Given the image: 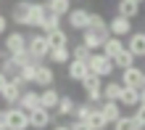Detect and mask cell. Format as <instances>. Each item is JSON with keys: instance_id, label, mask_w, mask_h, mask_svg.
<instances>
[{"instance_id": "7bdbcfd3", "label": "cell", "mask_w": 145, "mask_h": 130, "mask_svg": "<svg viewBox=\"0 0 145 130\" xmlns=\"http://www.w3.org/2000/svg\"><path fill=\"white\" fill-rule=\"evenodd\" d=\"M140 106H145V88H140Z\"/></svg>"}, {"instance_id": "ac0fdd59", "label": "cell", "mask_w": 145, "mask_h": 130, "mask_svg": "<svg viewBox=\"0 0 145 130\" xmlns=\"http://www.w3.org/2000/svg\"><path fill=\"white\" fill-rule=\"evenodd\" d=\"M127 48V42L121 37H114V34H108V40L103 42V48H100V53H106L108 58H114L116 53H121V50Z\"/></svg>"}, {"instance_id": "5b68a950", "label": "cell", "mask_w": 145, "mask_h": 130, "mask_svg": "<svg viewBox=\"0 0 145 130\" xmlns=\"http://www.w3.org/2000/svg\"><path fill=\"white\" fill-rule=\"evenodd\" d=\"M124 85V88H145V72L140 66H129V69H121V80H119Z\"/></svg>"}, {"instance_id": "7dc6e473", "label": "cell", "mask_w": 145, "mask_h": 130, "mask_svg": "<svg viewBox=\"0 0 145 130\" xmlns=\"http://www.w3.org/2000/svg\"><path fill=\"white\" fill-rule=\"evenodd\" d=\"M0 130H5V127H0Z\"/></svg>"}, {"instance_id": "5bb4252c", "label": "cell", "mask_w": 145, "mask_h": 130, "mask_svg": "<svg viewBox=\"0 0 145 130\" xmlns=\"http://www.w3.org/2000/svg\"><path fill=\"white\" fill-rule=\"evenodd\" d=\"M29 5L32 0H16L13 8H11V21L19 24V27H24V21H27V13H29Z\"/></svg>"}, {"instance_id": "ffe728a7", "label": "cell", "mask_w": 145, "mask_h": 130, "mask_svg": "<svg viewBox=\"0 0 145 130\" xmlns=\"http://www.w3.org/2000/svg\"><path fill=\"white\" fill-rule=\"evenodd\" d=\"M45 40H48L50 50H53V48H69V45H71V42H69V34H66L63 29H53V32H48V34H45Z\"/></svg>"}, {"instance_id": "8fae6325", "label": "cell", "mask_w": 145, "mask_h": 130, "mask_svg": "<svg viewBox=\"0 0 145 130\" xmlns=\"http://www.w3.org/2000/svg\"><path fill=\"white\" fill-rule=\"evenodd\" d=\"M53 82H56L53 66H48L45 61H42L37 66V72H35V82H32V85H37V88H53Z\"/></svg>"}, {"instance_id": "ee69618b", "label": "cell", "mask_w": 145, "mask_h": 130, "mask_svg": "<svg viewBox=\"0 0 145 130\" xmlns=\"http://www.w3.org/2000/svg\"><path fill=\"white\" fill-rule=\"evenodd\" d=\"M50 130H69V125H53Z\"/></svg>"}, {"instance_id": "484cf974", "label": "cell", "mask_w": 145, "mask_h": 130, "mask_svg": "<svg viewBox=\"0 0 145 130\" xmlns=\"http://www.w3.org/2000/svg\"><path fill=\"white\" fill-rule=\"evenodd\" d=\"M0 72H3V74L8 77V80H13V77H19V72H21V66L16 64V61H13L11 56H5L3 61H0Z\"/></svg>"}, {"instance_id": "277c9868", "label": "cell", "mask_w": 145, "mask_h": 130, "mask_svg": "<svg viewBox=\"0 0 145 130\" xmlns=\"http://www.w3.org/2000/svg\"><path fill=\"white\" fill-rule=\"evenodd\" d=\"M45 13H48V5H45V3H37V0H32L24 27H29V29H40V27H42V21H45Z\"/></svg>"}, {"instance_id": "7c38bea8", "label": "cell", "mask_w": 145, "mask_h": 130, "mask_svg": "<svg viewBox=\"0 0 145 130\" xmlns=\"http://www.w3.org/2000/svg\"><path fill=\"white\" fill-rule=\"evenodd\" d=\"M87 74H90L87 61H76V58H71V61L66 64V77H69V80H74V82H82Z\"/></svg>"}, {"instance_id": "6da1fadb", "label": "cell", "mask_w": 145, "mask_h": 130, "mask_svg": "<svg viewBox=\"0 0 145 130\" xmlns=\"http://www.w3.org/2000/svg\"><path fill=\"white\" fill-rule=\"evenodd\" d=\"M87 66H90V72L92 74H98L100 80H111V74H114V61L106 56V53H100V50H95V53L90 56V61H87Z\"/></svg>"}, {"instance_id": "f1b7e54d", "label": "cell", "mask_w": 145, "mask_h": 130, "mask_svg": "<svg viewBox=\"0 0 145 130\" xmlns=\"http://www.w3.org/2000/svg\"><path fill=\"white\" fill-rule=\"evenodd\" d=\"M74 106H76V101L71 98V96H61V101H58V106H56V111L61 117H71L74 114Z\"/></svg>"}, {"instance_id": "7402d4cb", "label": "cell", "mask_w": 145, "mask_h": 130, "mask_svg": "<svg viewBox=\"0 0 145 130\" xmlns=\"http://www.w3.org/2000/svg\"><path fill=\"white\" fill-rule=\"evenodd\" d=\"M58 101H61V93H58L56 88H42V90H40V103H42L45 109H56Z\"/></svg>"}, {"instance_id": "83f0119b", "label": "cell", "mask_w": 145, "mask_h": 130, "mask_svg": "<svg viewBox=\"0 0 145 130\" xmlns=\"http://www.w3.org/2000/svg\"><path fill=\"white\" fill-rule=\"evenodd\" d=\"M114 130H142V125L135 119V114H132V117H124V114H121V117L114 122Z\"/></svg>"}, {"instance_id": "30bf717a", "label": "cell", "mask_w": 145, "mask_h": 130, "mask_svg": "<svg viewBox=\"0 0 145 130\" xmlns=\"http://www.w3.org/2000/svg\"><path fill=\"white\" fill-rule=\"evenodd\" d=\"M108 40V32H95V29H82V42L87 45L92 53L103 48V42Z\"/></svg>"}, {"instance_id": "ab89813d", "label": "cell", "mask_w": 145, "mask_h": 130, "mask_svg": "<svg viewBox=\"0 0 145 130\" xmlns=\"http://www.w3.org/2000/svg\"><path fill=\"white\" fill-rule=\"evenodd\" d=\"M5 32H8V19L0 13V34H5Z\"/></svg>"}, {"instance_id": "e575fe53", "label": "cell", "mask_w": 145, "mask_h": 130, "mask_svg": "<svg viewBox=\"0 0 145 130\" xmlns=\"http://www.w3.org/2000/svg\"><path fill=\"white\" fill-rule=\"evenodd\" d=\"M87 125H90L92 130H106V127H108V122H106V117L100 114V109H95V111H92V114L87 117Z\"/></svg>"}, {"instance_id": "60d3db41", "label": "cell", "mask_w": 145, "mask_h": 130, "mask_svg": "<svg viewBox=\"0 0 145 130\" xmlns=\"http://www.w3.org/2000/svg\"><path fill=\"white\" fill-rule=\"evenodd\" d=\"M5 117H8V109H0V127H5Z\"/></svg>"}, {"instance_id": "7a4b0ae2", "label": "cell", "mask_w": 145, "mask_h": 130, "mask_svg": "<svg viewBox=\"0 0 145 130\" xmlns=\"http://www.w3.org/2000/svg\"><path fill=\"white\" fill-rule=\"evenodd\" d=\"M27 50L32 53L35 61H45L48 53H50V45H48L45 34H29V37H27Z\"/></svg>"}, {"instance_id": "603a6c76", "label": "cell", "mask_w": 145, "mask_h": 130, "mask_svg": "<svg viewBox=\"0 0 145 130\" xmlns=\"http://www.w3.org/2000/svg\"><path fill=\"white\" fill-rule=\"evenodd\" d=\"M48 61L50 64H58V66H66V64L71 61V50L69 48H53L48 53Z\"/></svg>"}, {"instance_id": "52a82bcc", "label": "cell", "mask_w": 145, "mask_h": 130, "mask_svg": "<svg viewBox=\"0 0 145 130\" xmlns=\"http://www.w3.org/2000/svg\"><path fill=\"white\" fill-rule=\"evenodd\" d=\"M53 125V114H50V109L45 106H40L35 111H29V127H35V130H45Z\"/></svg>"}, {"instance_id": "d6a6232c", "label": "cell", "mask_w": 145, "mask_h": 130, "mask_svg": "<svg viewBox=\"0 0 145 130\" xmlns=\"http://www.w3.org/2000/svg\"><path fill=\"white\" fill-rule=\"evenodd\" d=\"M40 29L45 32V34H48V32H53V29H61V16H56V13H50V11H48V13H45V21H42V27H40Z\"/></svg>"}, {"instance_id": "f35d334b", "label": "cell", "mask_w": 145, "mask_h": 130, "mask_svg": "<svg viewBox=\"0 0 145 130\" xmlns=\"http://www.w3.org/2000/svg\"><path fill=\"white\" fill-rule=\"evenodd\" d=\"M69 130H92L87 122H82V119H74V122L69 125Z\"/></svg>"}, {"instance_id": "d590c367", "label": "cell", "mask_w": 145, "mask_h": 130, "mask_svg": "<svg viewBox=\"0 0 145 130\" xmlns=\"http://www.w3.org/2000/svg\"><path fill=\"white\" fill-rule=\"evenodd\" d=\"M79 85H82V90L87 93V90H98V88H103V80H100L98 74H92V72H90V74L84 77V80H82Z\"/></svg>"}, {"instance_id": "2e32d148", "label": "cell", "mask_w": 145, "mask_h": 130, "mask_svg": "<svg viewBox=\"0 0 145 130\" xmlns=\"http://www.w3.org/2000/svg\"><path fill=\"white\" fill-rule=\"evenodd\" d=\"M98 109H100V114L106 117V122H108V125H114L116 119L121 117V106H119V101H103Z\"/></svg>"}, {"instance_id": "3957f363", "label": "cell", "mask_w": 145, "mask_h": 130, "mask_svg": "<svg viewBox=\"0 0 145 130\" xmlns=\"http://www.w3.org/2000/svg\"><path fill=\"white\" fill-rule=\"evenodd\" d=\"M27 127H29V111H24L19 106H8L5 130H27Z\"/></svg>"}, {"instance_id": "d6986e66", "label": "cell", "mask_w": 145, "mask_h": 130, "mask_svg": "<svg viewBox=\"0 0 145 130\" xmlns=\"http://www.w3.org/2000/svg\"><path fill=\"white\" fill-rule=\"evenodd\" d=\"M21 93H24V90L19 88V85H16L13 80H8V85L3 88V93H0V98H3L8 106H16V103H19V98H21Z\"/></svg>"}, {"instance_id": "f546056e", "label": "cell", "mask_w": 145, "mask_h": 130, "mask_svg": "<svg viewBox=\"0 0 145 130\" xmlns=\"http://www.w3.org/2000/svg\"><path fill=\"white\" fill-rule=\"evenodd\" d=\"M87 29H95V32H108V21H106L100 13H90V19H87ZM108 34H111V32H108Z\"/></svg>"}, {"instance_id": "cb8c5ba5", "label": "cell", "mask_w": 145, "mask_h": 130, "mask_svg": "<svg viewBox=\"0 0 145 130\" xmlns=\"http://www.w3.org/2000/svg\"><path fill=\"white\" fill-rule=\"evenodd\" d=\"M121 90H124V85L119 82V80H108V82L103 85V98H106V101H119Z\"/></svg>"}, {"instance_id": "8d00e7d4", "label": "cell", "mask_w": 145, "mask_h": 130, "mask_svg": "<svg viewBox=\"0 0 145 130\" xmlns=\"http://www.w3.org/2000/svg\"><path fill=\"white\" fill-rule=\"evenodd\" d=\"M11 58H13V61L19 64V66H24V64H29V61H35V58H32V53H29L27 48H21V50H16V53H11Z\"/></svg>"}, {"instance_id": "9c48e42d", "label": "cell", "mask_w": 145, "mask_h": 130, "mask_svg": "<svg viewBox=\"0 0 145 130\" xmlns=\"http://www.w3.org/2000/svg\"><path fill=\"white\" fill-rule=\"evenodd\" d=\"M3 48H5L8 56L16 53V50H21V48H27V34H24V32H5Z\"/></svg>"}, {"instance_id": "b9f144b4", "label": "cell", "mask_w": 145, "mask_h": 130, "mask_svg": "<svg viewBox=\"0 0 145 130\" xmlns=\"http://www.w3.org/2000/svg\"><path fill=\"white\" fill-rule=\"evenodd\" d=\"M5 85H8V77L0 72V93H3V88H5Z\"/></svg>"}, {"instance_id": "f6af8a7d", "label": "cell", "mask_w": 145, "mask_h": 130, "mask_svg": "<svg viewBox=\"0 0 145 130\" xmlns=\"http://www.w3.org/2000/svg\"><path fill=\"white\" fill-rule=\"evenodd\" d=\"M42 3H53V0H42Z\"/></svg>"}, {"instance_id": "74e56055", "label": "cell", "mask_w": 145, "mask_h": 130, "mask_svg": "<svg viewBox=\"0 0 145 130\" xmlns=\"http://www.w3.org/2000/svg\"><path fill=\"white\" fill-rule=\"evenodd\" d=\"M135 119H137V122L142 125V130H145V106H137V109H135Z\"/></svg>"}, {"instance_id": "1f68e13d", "label": "cell", "mask_w": 145, "mask_h": 130, "mask_svg": "<svg viewBox=\"0 0 145 130\" xmlns=\"http://www.w3.org/2000/svg\"><path fill=\"white\" fill-rule=\"evenodd\" d=\"M40 64H42V61H29V64H24V66H21V72H19V77H21L27 85H29V82H35V72H37V66H40Z\"/></svg>"}, {"instance_id": "4fadbf2b", "label": "cell", "mask_w": 145, "mask_h": 130, "mask_svg": "<svg viewBox=\"0 0 145 130\" xmlns=\"http://www.w3.org/2000/svg\"><path fill=\"white\" fill-rule=\"evenodd\" d=\"M127 50L135 58H145V32H132L127 40Z\"/></svg>"}, {"instance_id": "4dcf8cb0", "label": "cell", "mask_w": 145, "mask_h": 130, "mask_svg": "<svg viewBox=\"0 0 145 130\" xmlns=\"http://www.w3.org/2000/svg\"><path fill=\"white\" fill-rule=\"evenodd\" d=\"M95 109H98V106H92V103H87V101H84V103H76L71 117H74V119H82V122H87V117H90Z\"/></svg>"}, {"instance_id": "836d02e7", "label": "cell", "mask_w": 145, "mask_h": 130, "mask_svg": "<svg viewBox=\"0 0 145 130\" xmlns=\"http://www.w3.org/2000/svg\"><path fill=\"white\" fill-rule=\"evenodd\" d=\"M71 58H76V61H90V56H92V50L84 45V42H79V45H71Z\"/></svg>"}, {"instance_id": "4316f807", "label": "cell", "mask_w": 145, "mask_h": 130, "mask_svg": "<svg viewBox=\"0 0 145 130\" xmlns=\"http://www.w3.org/2000/svg\"><path fill=\"white\" fill-rule=\"evenodd\" d=\"M45 5H48V11H50V13L61 16V19L71 11V0H53V3H45Z\"/></svg>"}, {"instance_id": "d4e9b609", "label": "cell", "mask_w": 145, "mask_h": 130, "mask_svg": "<svg viewBox=\"0 0 145 130\" xmlns=\"http://www.w3.org/2000/svg\"><path fill=\"white\" fill-rule=\"evenodd\" d=\"M111 61H114V69H129V66H135V56L124 48L121 53H116L114 58H111Z\"/></svg>"}, {"instance_id": "bcb514c9", "label": "cell", "mask_w": 145, "mask_h": 130, "mask_svg": "<svg viewBox=\"0 0 145 130\" xmlns=\"http://www.w3.org/2000/svg\"><path fill=\"white\" fill-rule=\"evenodd\" d=\"M135 3H145V0H135Z\"/></svg>"}, {"instance_id": "e0dca14e", "label": "cell", "mask_w": 145, "mask_h": 130, "mask_svg": "<svg viewBox=\"0 0 145 130\" xmlns=\"http://www.w3.org/2000/svg\"><path fill=\"white\" fill-rule=\"evenodd\" d=\"M119 106H127V109H137L140 106V90L137 88H124L121 96H119Z\"/></svg>"}, {"instance_id": "ba28073f", "label": "cell", "mask_w": 145, "mask_h": 130, "mask_svg": "<svg viewBox=\"0 0 145 130\" xmlns=\"http://www.w3.org/2000/svg\"><path fill=\"white\" fill-rule=\"evenodd\" d=\"M108 32L114 34V37H129L132 34V19H124V16H114V19L108 21Z\"/></svg>"}, {"instance_id": "9a60e30c", "label": "cell", "mask_w": 145, "mask_h": 130, "mask_svg": "<svg viewBox=\"0 0 145 130\" xmlns=\"http://www.w3.org/2000/svg\"><path fill=\"white\" fill-rule=\"evenodd\" d=\"M16 106L24 109V111H35V109H40V106H42V103H40V93H37V90H24Z\"/></svg>"}, {"instance_id": "8992f818", "label": "cell", "mask_w": 145, "mask_h": 130, "mask_svg": "<svg viewBox=\"0 0 145 130\" xmlns=\"http://www.w3.org/2000/svg\"><path fill=\"white\" fill-rule=\"evenodd\" d=\"M87 19H90V11H87V8H71V11L66 13V24H69L74 32L87 29Z\"/></svg>"}, {"instance_id": "44dd1931", "label": "cell", "mask_w": 145, "mask_h": 130, "mask_svg": "<svg viewBox=\"0 0 145 130\" xmlns=\"http://www.w3.org/2000/svg\"><path fill=\"white\" fill-rule=\"evenodd\" d=\"M116 13L124 16V19H135V16L140 13V3H135V0H119L116 3Z\"/></svg>"}]
</instances>
